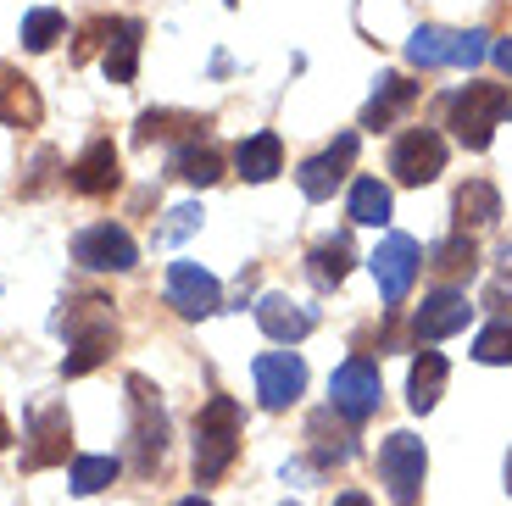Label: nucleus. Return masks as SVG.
I'll return each instance as SVG.
<instances>
[{"instance_id":"nucleus-1","label":"nucleus","mask_w":512,"mask_h":506,"mask_svg":"<svg viewBox=\"0 0 512 506\" xmlns=\"http://www.w3.org/2000/svg\"><path fill=\"white\" fill-rule=\"evenodd\" d=\"M56 329L73 345L67 362H62V379H84V373H95V367L117 351V312H112L106 295H73L67 312L56 317Z\"/></svg>"},{"instance_id":"nucleus-35","label":"nucleus","mask_w":512,"mask_h":506,"mask_svg":"<svg viewBox=\"0 0 512 506\" xmlns=\"http://www.w3.org/2000/svg\"><path fill=\"white\" fill-rule=\"evenodd\" d=\"M56 167H62V162H56V151H39V156H34V178L23 184V195H39V190H45V184L56 178Z\"/></svg>"},{"instance_id":"nucleus-19","label":"nucleus","mask_w":512,"mask_h":506,"mask_svg":"<svg viewBox=\"0 0 512 506\" xmlns=\"http://www.w3.org/2000/svg\"><path fill=\"white\" fill-rule=\"evenodd\" d=\"M201 134H206V117L173 112V106H151V112H140V123H134V140H140V145H151V140L190 145V140H201Z\"/></svg>"},{"instance_id":"nucleus-37","label":"nucleus","mask_w":512,"mask_h":506,"mask_svg":"<svg viewBox=\"0 0 512 506\" xmlns=\"http://www.w3.org/2000/svg\"><path fill=\"white\" fill-rule=\"evenodd\" d=\"M334 506H373V501L362 490H346V495H334Z\"/></svg>"},{"instance_id":"nucleus-15","label":"nucleus","mask_w":512,"mask_h":506,"mask_svg":"<svg viewBox=\"0 0 512 506\" xmlns=\"http://www.w3.org/2000/svg\"><path fill=\"white\" fill-rule=\"evenodd\" d=\"M67 184H73L78 195H112L117 184H123V162H117V145L106 140V134H95V140L73 156V167H67Z\"/></svg>"},{"instance_id":"nucleus-31","label":"nucleus","mask_w":512,"mask_h":506,"mask_svg":"<svg viewBox=\"0 0 512 506\" xmlns=\"http://www.w3.org/2000/svg\"><path fill=\"white\" fill-rule=\"evenodd\" d=\"M117 473V456H73V495H101L106 484H117Z\"/></svg>"},{"instance_id":"nucleus-32","label":"nucleus","mask_w":512,"mask_h":506,"mask_svg":"<svg viewBox=\"0 0 512 506\" xmlns=\"http://www.w3.org/2000/svg\"><path fill=\"white\" fill-rule=\"evenodd\" d=\"M474 362H485V367H507V362H512V317H501V323L479 329V340H474Z\"/></svg>"},{"instance_id":"nucleus-8","label":"nucleus","mask_w":512,"mask_h":506,"mask_svg":"<svg viewBox=\"0 0 512 506\" xmlns=\"http://www.w3.org/2000/svg\"><path fill=\"white\" fill-rule=\"evenodd\" d=\"M390 173L396 184L418 190V184H435L446 173V140H440L435 128H407L396 145H390Z\"/></svg>"},{"instance_id":"nucleus-17","label":"nucleus","mask_w":512,"mask_h":506,"mask_svg":"<svg viewBox=\"0 0 512 506\" xmlns=\"http://www.w3.org/2000/svg\"><path fill=\"white\" fill-rule=\"evenodd\" d=\"M140 39H145L140 17H112V39H106V56H101L112 84H134V73H140Z\"/></svg>"},{"instance_id":"nucleus-42","label":"nucleus","mask_w":512,"mask_h":506,"mask_svg":"<svg viewBox=\"0 0 512 506\" xmlns=\"http://www.w3.org/2000/svg\"><path fill=\"white\" fill-rule=\"evenodd\" d=\"M223 6H240V0H223Z\"/></svg>"},{"instance_id":"nucleus-28","label":"nucleus","mask_w":512,"mask_h":506,"mask_svg":"<svg viewBox=\"0 0 512 506\" xmlns=\"http://www.w3.org/2000/svg\"><path fill=\"white\" fill-rule=\"evenodd\" d=\"M451 45H457L451 28L423 23V28H412V39H407V62L412 67H451Z\"/></svg>"},{"instance_id":"nucleus-26","label":"nucleus","mask_w":512,"mask_h":506,"mask_svg":"<svg viewBox=\"0 0 512 506\" xmlns=\"http://www.w3.org/2000/svg\"><path fill=\"white\" fill-rule=\"evenodd\" d=\"M501 217V195L490 178H468L457 190V234H468V228H490Z\"/></svg>"},{"instance_id":"nucleus-22","label":"nucleus","mask_w":512,"mask_h":506,"mask_svg":"<svg viewBox=\"0 0 512 506\" xmlns=\"http://www.w3.org/2000/svg\"><path fill=\"white\" fill-rule=\"evenodd\" d=\"M39 117H45L39 89L28 84V78H17L12 67H0V123L6 128H34Z\"/></svg>"},{"instance_id":"nucleus-10","label":"nucleus","mask_w":512,"mask_h":506,"mask_svg":"<svg viewBox=\"0 0 512 506\" xmlns=\"http://www.w3.org/2000/svg\"><path fill=\"white\" fill-rule=\"evenodd\" d=\"M167 306L179 317H190V323H201V317H212L223 306V284L201 262H173L167 267Z\"/></svg>"},{"instance_id":"nucleus-36","label":"nucleus","mask_w":512,"mask_h":506,"mask_svg":"<svg viewBox=\"0 0 512 506\" xmlns=\"http://www.w3.org/2000/svg\"><path fill=\"white\" fill-rule=\"evenodd\" d=\"M490 56H496V67H501V73L512 78V34L501 39V45H490Z\"/></svg>"},{"instance_id":"nucleus-39","label":"nucleus","mask_w":512,"mask_h":506,"mask_svg":"<svg viewBox=\"0 0 512 506\" xmlns=\"http://www.w3.org/2000/svg\"><path fill=\"white\" fill-rule=\"evenodd\" d=\"M12 445V423H6V412H0V451Z\"/></svg>"},{"instance_id":"nucleus-30","label":"nucleus","mask_w":512,"mask_h":506,"mask_svg":"<svg viewBox=\"0 0 512 506\" xmlns=\"http://www.w3.org/2000/svg\"><path fill=\"white\" fill-rule=\"evenodd\" d=\"M67 34V17L56 12V6H34V12L23 17V51H51L56 39Z\"/></svg>"},{"instance_id":"nucleus-14","label":"nucleus","mask_w":512,"mask_h":506,"mask_svg":"<svg viewBox=\"0 0 512 506\" xmlns=\"http://www.w3.org/2000/svg\"><path fill=\"white\" fill-rule=\"evenodd\" d=\"M468 317H474L468 295H462L457 284H440V290L423 295V306L412 312V340H446V334L468 329Z\"/></svg>"},{"instance_id":"nucleus-13","label":"nucleus","mask_w":512,"mask_h":506,"mask_svg":"<svg viewBox=\"0 0 512 506\" xmlns=\"http://www.w3.org/2000/svg\"><path fill=\"white\" fill-rule=\"evenodd\" d=\"M351 162H357V134H340L329 151H318V156H307V162H301L295 184H301V195H307V201H329V195L346 184Z\"/></svg>"},{"instance_id":"nucleus-38","label":"nucleus","mask_w":512,"mask_h":506,"mask_svg":"<svg viewBox=\"0 0 512 506\" xmlns=\"http://www.w3.org/2000/svg\"><path fill=\"white\" fill-rule=\"evenodd\" d=\"M501 273L512 279V240H501Z\"/></svg>"},{"instance_id":"nucleus-3","label":"nucleus","mask_w":512,"mask_h":506,"mask_svg":"<svg viewBox=\"0 0 512 506\" xmlns=\"http://www.w3.org/2000/svg\"><path fill=\"white\" fill-rule=\"evenodd\" d=\"M128 445H134V479H151L167 456V406L140 373H128Z\"/></svg>"},{"instance_id":"nucleus-34","label":"nucleus","mask_w":512,"mask_h":506,"mask_svg":"<svg viewBox=\"0 0 512 506\" xmlns=\"http://www.w3.org/2000/svg\"><path fill=\"white\" fill-rule=\"evenodd\" d=\"M490 56V34L485 28H462L457 45H451V67H479Z\"/></svg>"},{"instance_id":"nucleus-43","label":"nucleus","mask_w":512,"mask_h":506,"mask_svg":"<svg viewBox=\"0 0 512 506\" xmlns=\"http://www.w3.org/2000/svg\"><path fill=\"white\" fill-rule=\"evenodd\" d=\"M284 506H301V501H284Z\"/></svg>"},{"instance_id":"nucleus-16","label":"nucleus","mask_w":512,"mask_h":506,"mask_svg":"<svg viewBox=\"0 0 512 506\" xmlns=\"http://www.w3.org/2000/svg\"><path fill=\"white\" fill-rule=\"evenodd\" d=\"M256 323H262V334L279 345H295V340H307L312 329H318V312L301 301H290V295H262L256 301Z\"/></svg>"},{"instance_id":"nucleus-11","label":"nucleus","mask_w":512,"mask_h":506,"mask_svg":"<svg viewBox=\"0 0 512 506\" xmlns=\"http://www.w3.org/2000/svg\"><path fill=\"white\" fill-rule=\"evenodd\" d=\"M67 451H73V423H67V406H39L34 418H28L23 473L56 468V462H67Z\"/></svg>"},{"instance_id":"nucleus-25","label":"nucleus","mask_w":512,"mask_h":506,"mask_svg":"<svg viewBox=\"0 0 512 506\" xmlns=\"http://www.w3.org/2000/svg\"><path fill=\"white\" fill-rule=\"evenodd\" d=\"M446 356L440 351H423V356H412V379H407V401H412V412H435L440 406V390H446Z\"/></svg>"},{"instance_id":"nucleus-6","label":"nucleus","mask_w":512,"mask_h":506,"mask_svg":"<svg viewBox=\"0 0 512 506\" xmlns=\"http://www.w3.org/2000/svg\"><path fill=\"white\" fill-rule=\"evenodd\" d=\"M379 401H384V379H379V367H373L368 356H346V362L334 367L329 406L351 423V429H357V423H368L373 412H379Z\"/></svg>"},{"instance_id":"nucleus-20","label":"nucleus","mask_w":512,"mask_h":506,"mask_svg":"<svg viewBox=\"0 0 512 506\" xmlns=\"http://www.w3.org/2000/svg\"><path fill=\"white\" fill-rule=\"evenodd\" d=\"M234 167H240L251 184H268V178L284 173V140L273 134V128H262V134H251V140L234 145Z\"/></svg>"},{"instance_id":"nucleus-24","label":"nucleus","mask_w":512,"mask_h":506,"mask_svg":"<svg viewBox=\"0 0 512 506\" xmlns=\"http://www.w3.org/2000/svg\"><path fill=\"white\" fill-rule=\"evenodd\" d=\"M307 273H312V284H318V290H340V284H346V273H351V234H329V240L312 245Z\"/></svg>"},{"instance_id":"nucleus-9","label":"nucleus","mask_w":512,"mask_h":506,"mask_svg":"<svg viewBox=\"0 0 512 506\" xmlns=\"http://www.w3.org/2000/svg\"><path fill=\"white\" fill-rule=\"evenodd\" d=\"M251 379H256L262 406H268V412H284V406H295L301 390H307V362L295 351H268V356L251 362Z\"/></svg>"},{"instance_id":"nucleus-7","label":"nucleus","mask_w":512,"mask_h":506,"mask_svg":"<svg viewBox=\"0 0 512 506\" xmlns=\"http://www.w3.org/2000/svg\"><path fill=\"white\" fill-rule=\"evenodd\" d=\"M73 262L84 273H134L140 267V245L123 223H90L73 234Z\"/></svg>"},{"instance_id":"nucleus-18","label":"nucleus","mask_w":512,"mask_h":506,"mask_svg":"<svg viewBox=\"0 0 512 506\" xmlns=\"http://www.w3.org/2000/svg\"><path fill=\"white\" fill-rule=\"evenodd\" d=\"M418 95H423V84H412V78H401V73H384L379 89H373V101L362 106V128H390L401 112L418 106Z\"/></svg>"},{"instance_id":"nucleus-33","label":"nucleus","mask_w":512,"mask_h":506,"mask_svg":"<svg viewBox=\"0 0 512 506\" xmlns=\"http://www.w3.org/2000/svg\"><path fill=\"white\" fill-rule=\"evenodd\" d=\"M201 201H184V206H173V212H167V223L156 228V245H179V240H190L195 228H201Z\"/></svg>"},{"instance_id":"nucleus-41","label":"nucleus","mask_w":512,"mask_h":506,"mask_svg":"<svg viewBox=\"0 0 512 506\" xmlns=\"http://www.w3.org/2000/svg\"><path fill=\"white\" fill-rule=\"evenodd\" d=\"M507 495H512V451H507Z\"/></svg>"},{"instance_id":"nucleus-21","label":"nucleus","mask_w":512,"mask_h":506,"mask_svg":"<svg viewBox=\"0 0 512 506\" xmlns=\"http://www.w3.org/2000/svg\"><path fill=\"white\" fill-rule=\"evenodd\" d=\"M167 173L184 178V184H195V190H206V184H218V178H223V151H218L212 140L173 145V162H167Z\"/></svg>"},{"instance_id":"nucleus-23","label":"nucleus","mask_w":512,"mask_h":506,"mask_svg":"<svg viewBox=\"0 0 512 506\" xmlns=\"http://www.w3.org/2000/svg\"><path fill=\"white\" fill-rule=\"evenodd\" d=\"M329 423H334V412H312V423H307V434H312V468H318V473H329V468H340V462L357 456V434H351V423H346V429H334V440H329Z\"/></svg>"},{"instance_id":"nucleus-5","label":"nucleus","mask_w":512,"mask_h":506,"mask_svg":"<svg viewBox=\"0 0 512 506\" xmlns=\"http://www.w3.org/2000/svg\"><path fill=\"white\" fill-rule=\"evenodd\" d=\"M423 479H429V451H423L418 434H390L379 445V484L396 506H412L423 495Z\"/></svg>"},{"instance_id":"nucleus-29","label":"nucleus","mask_w":512,"mask_h":506,"mask_svg":"<svg viewBox=\"0 0 512 506\" xmlns=\"http://www.w3.org/2000/svg\"><path fill=\"white\" fill-rule=\"evenodd\" d=\"M351 223H362V228H379V223H390V190H384L379 178H357V184H351Z\"/></svg>"},{"instance_id":"nucleus-12","label":"nucleus","mask_w":512,"mask_h":506,"mask_svg":"<svg viewBox=\"0 0 512 506\" xmlns=\"http://www.w3.org/2000/svg\"><path fill=\"white\" fill-rule=\"evenodd\" d=\"M418 267H423L418 240H412V234H390V240L373 251V279H379V295H384V301H390V306L407 301L412 279H418Z\"/></svg>"},{"instance_id":"nucleus-2","label":"nucleus","mask_w":512,"mask_h":506,"mask_svg":"<svg viewBox=\"0 0 512 506\" xmlns=\"http://www.w3.org/2000/svg\"><path fill=\"white\" fill-rule=\"evenodd\" d=\"M240 456V401L234 395H212L195 412V479L218 484Z\"/></svg>"},{"instance_id":"nucleus-40","label":"nucleus","mask_w":512,"mask_h":506,"mask_svg":"<svg viewBox=\"0 0 512 506\" xmlns=\"http://www.w3.org/2000/svg\"><path fill=\"white\" fill-rule=\"evenodd\" d=\"M173 506H212L206 495H184V501H173Z\"/></svg>"},{"instance_id":"nucleus-4","label":"nucleus","mask_w":512,"mask_h":506,"mask_svg":"<svg viewBox=\"0 0 512 506\" xmlns=\"http://www.w3.org/2000/svg\"><path fill=\"white\" fill-rule=\"evenodd\" d=\"M507 106H512V95L501 84H468L462 95H451L446 128H457V140L468 145V151H490V140H496Z\"/></svg>"},{"instance_id":"nucleus-27","label":"nucleus","mask_w":512,"mask_h":506,"mask_svg":"<svg viewBox=\"0 0 512 506\" xmlns=\"http://www.w3.org/2000/svg\"><path fill=\"white\" fill-rule=\"evenodd\" d=\"M423 267H435L440 279H474V267H479V251H474V240L468 234H451V240H440L435 251L423 256Z\"/></svg>"}]
</instances>
